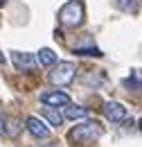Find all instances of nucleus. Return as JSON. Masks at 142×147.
<instances>
[{
	"instance_id": "obj_1",
	"label": "nucleus",
	"mask_w": 142,
	"mask_h": 147,
	"mask_svg": "<svg viewBox=\"0 0 142 147\" xmlns=\"http://www.w3.org/2000/svg\"><path fill=\"white\" fill-rule=\"evenodd\" d=\"M104 134V127L97 122V120H81L79 125H74L70 129V134H68V138H70L72 143H95V140H99V136Z\"/></svg>"
},
{
	"instance_id": "obj_2",
	"label": "nucleus",
	"mask_w": 142,
	"mask_h": 147,
	"mask_svg": "<svg viewBox=\"0 0 142 147\" xmlns=\"http://www.w3.org/2000/svg\"><path fill=\"white\" fill-rule=\"evenodd\" d=\"M74 75H77V63L74 61H56L54 70H50V75H48V79L54 86H68V84H72Z\"/></svg>"
},
{
	"instance_id": "obj_3",
	"label": "nucleus",
	"mask_w": 142,
	"mask_h": 147,
	"mask_svg": "<svg viewBox=\"0 0 142 147\" xmlns=\"http://www.w3.org/2000/svg\"><path fill=\"white\" fill-rule=\"evenodd\" d=\"M84 2L81 0H70L61 7L59 11V20L66 25V27H79L84 23Z\"/></svg>"
},
{
	"instance_id": "obj_4",
	"label": "nucleus",
	"mask_w": 142,
	"mask_h": 147,
	"mask_svg": "<svg viewBox=\"0 0 142 147\" xmlns=\"http://www.w3.org/2000/svg\"><path fill=\"white\" fill-rule=\"evenodd\" d=\"M41 102H43L45 107L63 109L66 104H70V95L66 91H45V93H41Z\"/></svg>"
},
{
	"instance_id": "obj_5",
	"label": "nucleus",
	"mask_w": 142,
	"mask_h": 147,
	"mask_svg": "<svg viewBox=\"0 0 142 147\" xmlns=\"http://www.w3.org/2000/svg\"><path fill=\"white\" fill-rule=\"evenodd\" d=\"M9 59H11V63L20 68V70H34L36 63H38V59H36L32 52H9Z\"/></svg>"
},
{
	"instance_id": "obj_6",
	"label": "nucleus",
	"mask_w": 142,
	"mask_h": 147,
	"mask_svg": "<svg viewBox=\"0 0 142 147\" xmlns=\"http://www.w3.org/2000/svg\"><path fill=\"white\" fill-rule=\"evenodd\" d=\"M104 115H106L111 122H124L129 111H126V107L120 104V102H106V104H104Z\"/></svg>"
},
{
	"instance_id": "obj_7",
	"label": "nucleus",
	"mask_w": 142,
	"mask_h": 147,
	"mask_svg": "<svg viewBox=\"0 0 142 147\" xmlns=\"http://www.w3.org/2000/svg\"><path fill=\"white\" fill-rule=\"evenodd\" d=\"M25 129L32 134V136H36V138H50V127L41 120V118H27L25 120Z\"/></svg>"
},
{
	"instance_id": "obj_8",
	"label": "nucleus",
	"mask_w": 142,
	"mask_h": 147,
	"mask_svg": "<svg viewBox=\"0 0 142 147\" xmlns=\"http://www.w3.org/2000/svg\"><path fill=\"white\" fill-rule=\"evenodd\" d=\"M88 115V107H79V104H66L63 107V118L66 120H79V118H86Z\"/></svg>"
},
{
	"instance_id": "obj_9",
	"label": "nucleus",
	"mask_w": 142,
	"mask_h": 147,
	"mask_svg": "<svg viewBox=\"0 0 142 147\" xmlns=\"http://www.w3.org/2000/svg\"><path fill=\"white\" fill-rule=\"evenodd\" d=\"M36 59H38V63L45 66V68H52L54 63L59 61V57H56V52H54L52 48H43V50H38Z\"/></svg>"
},
{
	"instance_id": "obj_10",
	"label": "nucleus",
	"mask_w": 142,
	"mask_h": 147,
	"mask_svg": "<svg viewBox=\"0 0 142 147\" xmlns=\"http://www.w3.org/2000/svg\"><path fill=\"white\" fill-rule=\"evenodd\" d=\"M41 113H43V120H45V122H50L52 127H61V125H63V115L54 109V107H43Z\"/></svg>"
},
{
	"instance_id": "obj_11",
	"label": "nucleus",
	"mask_w": 142,
	"mask_h": 147,
	"mask_svg": "<svg viewBox=\"0 0 142 147\" xmlns=\"http://www.w3.org/2000/svg\"><path fill=\"white\" fill-rule=\"evenodd\" d=\"M124 86H129V88H142V70H133L131 77L124 82Z\"/></svg>"
},
{
	"instance_id": "obj_12",
	"label": "nucleus",
	"mask_w": 142,
	"mask_h": 147,
	"mask_svg": "<svg viewBox=\"0 0 142 147\" xmlns=\"http://www.w3.org/2000/svg\"><path fill=\"white\" fill-rule=\"evenodd\" d=\"M115 5L120 7V9H124V11H138V7H140V0H115Z\"/></svg>"
},
{
	"instance_id": "obj_13",
	"label": "nucleus",
	"mask_w": 142,
	"mask_h": 147,
	"mask_svg": "<svg viewBox=\"0 0 142 147\" xmlns=\"http://www.w3.org/2000/svg\"><path fill=\"white\" fill-rule=\"evenodd\" d=\"M74 55H79V57H102L104 52L99 48H74Z\"/></svg>"
},
{
	"instance_id": "obj_14",
	"label": "nucleus",
	"mask_w": 142,
	"mask_h": 147,
	"mask_svg": "<svg viewBox=\"0 0 142 147\" xmlns=\"http://www.w3.org/2000/svg\"><path fill=\"white\" fill-rule=\"evenodd\" d=\"M0 136H7V120L0 115Z\"/></svg>"
},
{
	"instance_id": "obj_15",
	"label": "nucleus",
	"mask_w": 142,
	"mask_h": 147,
	"mask_svg": "<svg viewBox=\"0 0 142 147\" xmlns=\"http://www.w3.org/2000/svg\"><path fill=\"white\" fill-rule=\"evenodd\" d=\"M138 127H140V129H142V118H140V120H138Z\"/></svg>"
},
{
	"instance_id": "obj_16",
	"label": "nucleus",
	"mask_w": 142,
	"mask_h": 147,
	"mask_svg": "<svg viewBox=\"0 0 142 147\" xmlns=\"http://www.w3.org/2000/svg\"><path fill=\"white\" fill-rule=\"evenodd\" d=\"M5 2H7V0H0V5H5Z\"/></svg>"
}]
</instances>
